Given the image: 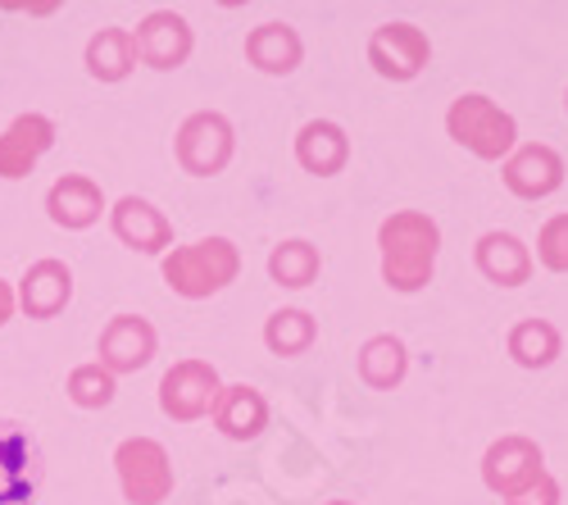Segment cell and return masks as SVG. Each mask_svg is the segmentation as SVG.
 Listing matches in <instances>:
<instances>
[{
  "label": "cell",
  "instance_id": "1",
  "mask_svg": "<svg viewBox=\"0 0 568 505\" xmlns=\"http://www.w3.org/2000/svg\"><path fill=\"white\" fill-rule=\"evenodd\" d=\"M377 246H383V283L400 296L423 292L433 283L437 251H442V228L423 210H396L377 228Z\"/></svg>",
  "mask_w": 568,
  "mask_h": 505
},
{
  "label": "cell",
  "instance_id": "2",
  "mask_svg": "<svg viewBox=\"0 0 568 505\" xmlns=\"http://www.w3.org/2000/svg\"><path fill=\"white\" fill-rule=\"evenodd\" d=\"M160 269H164V283L178 296L205 301V296H219L227 283H236V273H242V251H236L227 238H201L192 246H173Z\"/></svg>",
  "mask_w": 568,
  "mask_h": 505
},
{
  "label": "cell",
  "instance_id": "3",
  "mask_svg": "<svg viewBox=\"0 0 568 505\" xmlns=\"http://www.w3.org/2000/svg\"><path fill=\"white\" fill-rule=\"evenodd\" d=\"M446 132L455 137V142L464 151H473L478 160H505L514 155L518 147V123L487 97H478V91H468V97L450 101L446 110Z\"/></svg>",
  "mask_w": 568,
  "mask_h": 505
},
{
  "label": "cell",
  "instance_id": "4",
  "mask_svg": "<svg viewBox=\"0 0 568 505\" xmlns=\"http://www.w3.org/2000/svg\"><path fill=\"white\" fill-rule=\"evenodd\" d=\"M114 469H119V487L132 505H160L173 492V465L169 451L155 437H128L114 451Z\"/></svg>",
  "mask_w": 568,
  "mask_h": 505
},
{
  "label": "cell",
  "instance_id": "5",
  "mask_svg": "<svg viewBox=\"0 0 568 505\" xmlns=\"http://www.w3.org/2000/svg\"><path fill=\"white\" fill-rule=\"evenodd\" d=\"M41 478L45 461L37 437L14 420H0V505H32Z\"/></svg>",
  "mask_w": 568,
  "mask_h": 505
},
{
  "label": "cell",
  "instance_id": "6",
  "mask_svg": "<svg viewBox=\"0 0 568 505\" xmlns=\"http://www.w3.org/2000/svg\"><path fill=\"white\" fill-rule=\"evenodd\" d=\"M223 383L214 374V364L205 360H182L160 378V410L178 424H196L205 415H214V401H219Z\"/></svg>",
  "mask_w": 568,
  "mask_h": 505
},
{
  "label": "cell",
  "instance_id": "7",
  "mask_svg": "<svg viewBox=\"0 0 568 505\" xmlns=\"http://www.w3.org/2000/svg\"><path fill=\"white\" fill-rule=\"evenodd\" d=\"M232 123L223 119V114H214V110H201V114H192L182 128H178V142H173V151H178V164L192 173V178H214V173H223L227 169V160H232Z\"/></svg>",
  "mask_w": 568,
  "mask_h": 505
},
{
  "label": "cell",
  "instance_id": "8",
  "mask_svg": "<svg viewBox=\"0 0 568 505\" xmlns=\"http://www.w3.org/2000/svg\"><path fill=\"white\" fill-rule=\"evenodd\" d=\"M433 60V41L423 37V28L414 23H383L368 37V64L392 78V82H409L428 69Z\"/></svg>",
  "mask_w": 568,
  "mask_h": 505
},
{
  "label": "cell",
  "instance_id": "9",
  "mask_svg": "<svg viewBox=\"0 0 568 505\" xmlns=\"http://www.w3.org/2000/svg\"><path fill=\"white\" fill-rule=\"evenodd\" d=\"M132 37V60L151 64V69H182L186 55H192V28H186L182 14L173 10H155L136 23Z\"/></svg>",
  "mask_w": 568,
  "mask_h": 505
},
{
  "label": "cell",
  "instance_id": "10",
  "mask_svg": "<svg viewBox=\"0 0 568 505\" xmlns=\"http://www.w3.org/2000/svg\"><path fill=\"white\" fill-rule=\"evenodd\" d=\"M155 346H160V337L141 314H114L101 333V346H97L101 360L97 364L105 374H136L155 360Z\"/></svg>",
  "mask_w": 568,
  "mask_h": 505
},
{
  "label": "cell",
  "instance_id": "11",
  "mask_svg": "<svg viewBox=\"0 0 568 505\" xmlns=\"http://www.w3.org/2000/svg\"><path fill=\"white\" fill-rule=\"evenodd\" d=\"M541 469H546L541 446H537L532 437H518V433L491 442L487 455H483V483H487L491 492H500V496L524 492Z\"/></svg>",
  "mask_w": 568,
  "mask_h": 505
},
{
  "label": "cell",
  "instance_id": "12",
  "mask_svg": "<svg viewBox=\"0 0 568 505\" xmlns=\"http://www.w3.org/2000/svg\"><path fill=\"white\" fill-rule=\"evenodd\" d=\"M505 188L524 201H541L550 192L564 188V160L555 147H541V142H528L518 147L509 160H505Z\"/></svg>",
  "mask_w": 568,
  "mask_h": 505
},
{
  "label": "cell",
  "instance_id": "13",
  "mask_svg": "<svg viewBox=\"0 0 568 505\" xmlns=\"http://www.w3.org/2000/svg\"><path fill=\"white\" fill-rule=\"evenodd\" d=\"M55 147V123L45 114H19L0 132V178H28L32 164Z\"/></svg>",
  "mask_w": 568,
  "mask_h": 505
},
{
  "label": "cell",
  "instance_id": "14",
  "mask_svg": "<svg viewBox=\"0 0 568 505\" xmlns=\"http://www.w3.org/2000/svg\"><path fill=\"white\" fill-rule=\"evenodd\" d=\"M110 228H114V238L141 255H155L164 246H173V223L151 205V201H141V196H123L114 210H110Z\"/></svg>",
  "mask_w": 568,
  "mask_h": 505
},
{
  "label": "cell",
  "instance_id": "15",
  "mask_svg": "<svg viewBox=\"0 0 568 505\" xmlns=\"http://www.w3.org/2000/svg\"><path fill=\"white\" fill-rule=\"evenodd\" d=\"M14 301L28 310V319H55V314L73 301V273H69V264H60V260H37V264L23 273Z\"/></svg>",
  "mask_w": 568,
  "mask_h": 505
},
{
  "label": "cell",
  "instance_id": "16",
  "mask_svg": "<svg viewBox=\"0 0 568 505\" xmlns=\"http://www.w3.org/2000/svg\"><path fill=\"white\" fill-rule=\"evenodd\" d=\"M296 160L301 169L318 173V178H337L351 160V137L342 123L333 119H310L301 132H296Z\"/></svg>",
  "mask_w": 568,
  "mask_h": 505
},
{
  "label": "cell",
  "instance_id": "17",
  "mask_svg": "<svg viewBox=\"0 0 568 505\" xmlns=\"http://www.w3.org/2000/svg\"><path fill=\"white\" fill-rule=\"evenodd\" d=\"M473 260H478L483 279L496 287H524L532 279V251L514 233H483L473 246Z\"/></svg>",
  "mask_w": 568,
  "mask_h": 505
},
{
  "label": "cell",
  "instance_id": "18",
  "mask_svg": "<svg viewBox=\"0 0 568 505\" xmlns=\"http://www.w3.org/2000/svg\"><path fill=\"white\" fill-rule=\"evenodd\" d=\"M246 60L260 69V73H273V78H287L301 69L305 60V41L292 23H260L251 28L246 37Z\"/></svg>",
  "mask_w": 568,
  "mask_h": 505
},
{
  "label": "cell",
  "instance_id": "19",
  "mask_svg": "<svg viewBox=\"0 0 568 505\" xmlns=\"http://www.w3.org/2000/svg\"><path fill=\"white\" fill-rule=\"evenodd\" d=\"M101 210H105V196H101V188L91 178H82V173H64V178H55L51 182V192H45V214H51L60 228H91L101 219Z\"/></svg>",
  "mask_w": 568,
  "mask_h": 505
},
{
  "label": "cell",
  "instance_id": "20",
  "mask_svg": "<svg viewBox=\"0 0 568 505\" xmlns=\"http://www.w3.org/2000/svg\"><path fill=\"white\" fill-rule=\"evenodd\" d=\"M214 424L232 442H255L268 428V401L246 383L223 387L219 401H214Z\"/></svg>",
  "mask_w": 568,
  "mask_h": 505
},
{
  "label": "cell",
  "instance_id": "21",
  "mask_svg": "<svg viewBox=\"0 0 568 505\" xmlns=\"http://www.w3.org/2000/svg\"><path fill=\"white\" fill-rule=\"evenodd\" d=\"M405 374H409V351H405L400 337L377 333V337H368V342L359 346V378H364L368 387L392 392L396 383H405Z\"/></svg>",
  "mask_w": 568,
  "mask_h": 505
},
{
  "label": "cell",
  "instance_id": "22",
  "mask_svg": "<svg viewBox=\"0 0 568 505\" xmlns=\"http://www.w3.org/2000/svg\"><path fill=\"white\" fill-rule=\"evenodd\" d=\"M559 351H564V337L550 319H524V324L509 329V355L524 370H546V364L559 360Z\"/></svg>",
  "mask_w": 568,
  "mask_h": 505
},
{
  "label": "cell",
  "instance_id": "23",
  "mask_svg": "<svg viewBox=\"0 0 568 505\" xmlns=\"http://www.w3.org/2000/svg\"><path fill=\"white\" fill-rule=\"evenodd\" d=\"M132 37L128 28H101L87 41V73L97 82H123L132 73Z\"/></svg>",
  "mask_w": 568,
  "mask_h": 505
},
{
  "label": "cell",
  "instance_id": "24",
  "mask_svg": "<svg viewBox=\"0 0 568 505\" xmlns=\"http://www.w3.org/2000/svg\"><path fill=\"white\" fill-rule=\"evenodd\" d=\"M318 269H323L318 246H310V242H301V238L273 246V255H268V279H273L277 287H292V292L310 287V283L318 279Z\"/></svg>",
  "mask_w": 568,
  "mask_h": 505
},
{
  "label": "cell",
  "instance_id": "25",
  "mask_svg": "<svg viewBox=\"0 0 568 505\" xmlns=\"http://www.w3.org/2000/svg\"><path fill=\"white\" fill-rule=\"evenodd\" d=\"M318 342V324H314V314H305V310H277V314H268V324H264V346L273 351V355H305L310 346Z\"/></svg>",
  "mask_w": 568,
  "mask_h": 505
},
{
  "label": "cell",
  "instance_id": "26",
  "mask_svg": "<svg viewBox=\"0 0 568 505\" xmlns=\"http://www.w3.org/2000/svg\"><path fill=\"white\" fill-rule=\"evenodd\" d=\"M69 401L82 405V410H105L114 401V374H105L97 360L91 364H78V370L69 374Z\"/></svg>",
  "mask_w": 568,
  "mask_h": 505
},
{
  "label": "cell",
  "instance_id": "27",
  "mask_svg": "<svg viewBox=\"0 0 568 505\" xmlns=\"http://www.w3.org/2000/svg\"><path fill=\"white\" fill-rule=\"evenodd\" d=\"M537 260L555 273H568V214L546 219L541 238H537Z\"/></svg>",
  "mask_w": 568,
  "mask_h": 505
},
{
  "label": "cell",
  "instance_id": "28",
  "mask_svg": "<svg viewBox=\"0 0 568 505\" xmlns=\"http://www.w3.org/2000/svg\"><path fill=\"white\" fill-rule=\"evenodd\" d=\"M505 505H559V483L541 469L524 492H514V496H505Z\"/></svg>",
  "mask_w": 568,
  "mask_h": 505
},
{
  "label": "cell",
  "instance_id": "29",
  "mask_svg": "<svg viewBox=\"0 0 568 505\" xmlns=\"http://www.w3.org/2000/svg\"><path fill=\"white\" fill-rule=\"evenodd\" d=\"M14 305H19V301H14L10 283H6V279H0V329H6V324H10V314H14Z\"/></svg>",
  "mask_w": 568,
  "mask_h": 505
},
{
  "label": "cell",
  "instance_id": "30",
  "mask_svg": "<svg viewBox=\"0 0 568 505\" xmlns=\"http://www.w3.org/2000/svg\"><path fill=\"white\" fill-rule=\"evenodd\" d=\"M327 505H355V501H327Z\"/></svg>",
  "mask_w": 568,
  "mask_h": 505
},
{
  "label": "cell",
  "instance_id": "31",
  "mask_svg": "<svg viewBox=\"0 0 568 505\" xmlns=\"http://www.w3.org/2000/svg\"><path fill=\"white\" fill-rule=\"evenodd\" d=\"M564 105H568V97H564Z\"/></svg>",
  "mask_w": 568,
  "mask_h": 505
}]
</instances>
